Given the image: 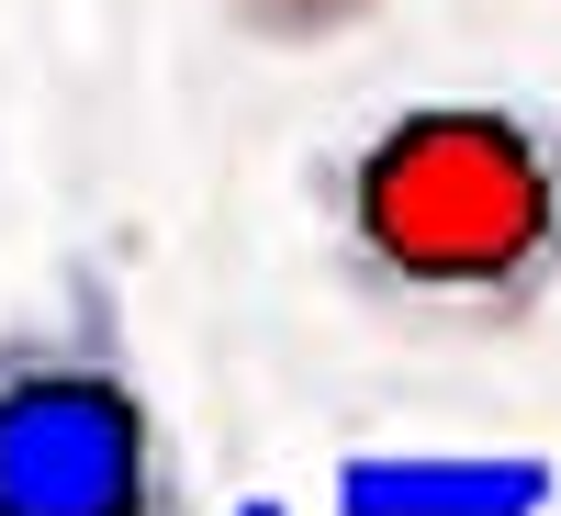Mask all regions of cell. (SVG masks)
<instances>
[{
	"label": "cell",
	"mask_w": 561,
	"mask_h": 516,
	"mask_svg": "<svg viewBox=\"0 0 561 516\" xmlns=\"http://www.w3.org/2000/svg\"><path fill=\"white\" fill-rule=\"evenodd\" d=\"M325 270L415 337H517L561 303V113L528 90H427L304 169Z\"/></svg>",
	"instance_id": "cell-1"
},
{
	"label": "cell",
	"mask_w": 561,
	"mask_h": 516,
	"mask_svg": "<svg viewBox=\"0 0 561 516\" xmlns=\"http://www.w3.org/2000/svg\"><path fill=\"white\" fill-rule=\"evenodd\" d=\"M0 516H203L180 415L102 259H68L45 303L0 314Z\"/></svg>",
	"instance_id": "cell-2"
},
{
	"label": "cell",
	"mask_w": 561,
	"mask_h": 516,
	"mask_svg": "<svg viewBox=\"0 0 561 516\" xmlns=\"http://www.w3.org/2000/svg\"><path fill=\"white\" fill-rule=\"evenodd\" d=\"M561 472L528 449H359L337 460V516H550Z\"/></svg>",
	"instance_id": "cell-3"
},
{
	"label": "cell",
	"mask_w": 561,
	"mask_h": 516,
	"mask_svg": "<svg viewBox=\"0 0 561 516\" xmlns=\"http://www.w3.org/2000/svg\"><path fill=\"white\" fill-rule=\"evenodd\" d=\"M214 23L259 57H325V45L382 23V0H214Z\"/></svg>",
	"instance_id": "cell-4"
},
{
	"label": "cell",
	"mask_w": 561,
	"mask_h": 516,
	"mask_svg": "<svg viewBox=\"0 0 561 516\" xmlns=\"http://www.w3.org/2000/svg\"><path fill=\"white\" fill-rule=\"evenodd\" d=\"M237 516H293V505H280V494H248V505H237Z\"/></svg>",
	"instance_id": "cell-5"
}]
</instances>
